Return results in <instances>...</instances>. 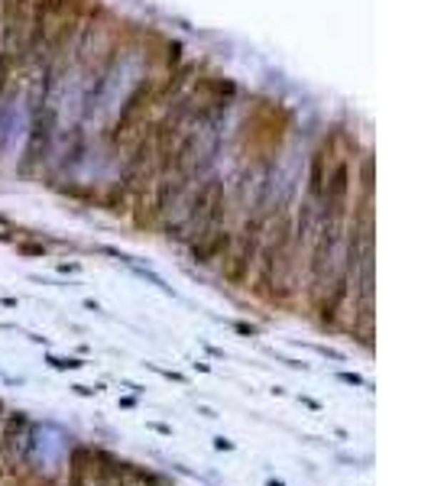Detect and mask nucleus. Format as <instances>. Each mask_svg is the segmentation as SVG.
I'll list each match as a JSON object with an SVG mask.
<instances>
[{
  "label": "nucleus",
  "instance_id": "f03ea898",
  "mask_svg": "<svg viewBox=\"0 0 431 486\" xmlns=\"http://www.w3.org/2000/svg\"><path fill=\"white\" fill-rule=\"evenodd\" d=\"M0 412H4V405H0Z\"/></svg>",
  "mask_w": 431,
  "mask_h": 486
},
{
  "label": "nucleus",
  "instance_id": "f257e3e1",
  "mask_svg": "<svg viewBox=\"0 0 431 486\" xmlns=\"http://www.w3.org/2000/svg\"><path fill=\"white\" fill-rule=\"evenodd\" d=\"M269 486H283V483H276V480H273V483H269Z\"/></svg>",
  "mask_w": 431,
  "mask_h": 486
}]
</instances>
